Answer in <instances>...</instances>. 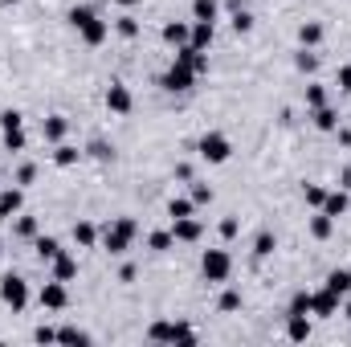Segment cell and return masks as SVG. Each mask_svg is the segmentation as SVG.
Segmentation results:
<instances>
[{"mask_svg": "<svg viewBox=\"0 0 351 347\" xmlns=\"http://www.w3.org/2000/svg\"><path fill=\"white\" fill-rule=\"evenodd\" d=\"M135 237H139V221H135V217H114V221L102 229V246H106L110 258H123V254L135 246Z\"/></svg>", "mask_w": 351, "mask_h": 347, "instance_id": "1", "label": "cell"}, {"mask_svg": "<svg viewBox=\"0 0 351 347\" xmlns=\"http://www.w3.org/2000/svg\"><path fill=\"white\" fill-rule=\"evenodd\" d=\"M200 278L213 282V286L229 282V278H233V258H229V250H204V254H200Z\"/></svg>", "mask_w": 351, "mask_h": 347, "instance_id": "2", "label": "cell"}, {"mask_svg": "<svg viewBox=\"0 0 351 347\" xmlns=\"http://www.w3.org/2000/svg\"><path fill=\"white\" fill-rule=\"evenodd\" d=\"M196 156H200L204 164H229L233 143H229V135H221V131H204V135L196 139Z\"/></svg>", "mask_w": 351, "mask_h": 347, "instance_id": "3", "label": "cell"}, {"mask_svg": "<svg viewBox=\"0 0 351 347\" xmlns=\"http://www.w3.org/2000/svg\"><path fill=\"white\" fill-rule=\"evenodd\" d=\"M0 302H4L12 315H21V311L29 307V282H25L21 274H4V278H0Z\"/></svg>", "mask_w": 351, "mask_h": 347, "instance_id": "4", "label": "cell"}, {"mask_svg": "<svg viewBox=\"0 0 351 347\" xmlns=\"http://www.w3.org/2000/svg\"><path fill=\"white\" fill-rule=\"evenodd\" d=\"M192 86H196V70L172 58V66L160 74V90H168V94H188Z\"/></svg>", "mask_w": 351, "mask_h": 347, "instance_id": "5", "label": "cell"}, {"mask_svg": "<svg viewBox=\"0 0 351 347\" xmlns=\"http://www.w3.org/2000/svg\"><path fill=\"white\" fill-rule=\"evenodd\" d=\"M37 302H41V311H66V307H70V282L49 278V282L37 290Z\"/></svg>", "mask_w": 351, "mask_h": 347, "instance_id": "6", "label": "cell"}, {"mask_svg": "<svg viewBox=\"0 0 351 347\" xmlns=\"http://www.w3.org/2000/svg\"><path fill=\"white\" fill-rule=\"evenodd\" d=\"M339 307H343V298L335 294V290H311V315L315 319H335L339 315Z\"/></svg>", "mask_w": 351, "mask_h": 347, "instance_id": "7", "label": "cell"}, {"mask_svg": "<svg viewBox=\"0 0 351 347\" xmlns=\"http://www.w3.org/2000/svg\"><path fill=\"white\" fill-rule=\"evenodd\" d=\"M74 33L82 37V45H90V49H98V45H106V37H110V21H102V16L94 12V16H90L86 25H78Z\"/></svg>", "mask_w": 351, "mask_h": 347, "instance_id": "8", "label": "cell"}, {"mask_svg": "<svg viewBox=\"0 0 351 347\" xmlns=\"http://www.w3.org/2000/svg\"><path fill=\"white\" fill-rule=\"evenodd\" d=\"M106 110H110V115H131V110H135V94H131V86L110 82V86H106Z\"/></svg>", "mask_w": 351, "mask_h": 347, "instance_id": "9", "label": "cell"}, {"mask_svg": "<svg viewBox=\"0 0 351 347\" xmlns=\"http://www.w3.org/2000/svg\"><path fill=\"white\" fill-rule=\"evenodd\" d=\"M21 208H25V188H21V184L0 188V221H12Z\"/></svg>", "mask_w": 351, "mask_h": 347, "instance_id": "10", "label": "cell"}, {"mask_svg": "<svg viewBox=\"0 0 351 347\" xmlns=\"http://www.w3.org/2000/svg\"><path fill=\"white\" fill-rule=\"evenodd\" d=\"M172 237L176 241H184V246H196V241L204 237V221H196V217H180V221H172Z\"/></svg>", "mask_w": 351, "mask_h": 347, "instance_id": "11", "label": "cell"}, {"mask_svg": "<svg viewBox=\"0 0 351 347\" xmlns=\"http://www.w3.org/2000/svg\"><path fill=\"white\" fill-rule=\"evenodd\" d=\"M70 135V119L66 115H49V119H41V139L45 143H62Z\"/></svg>", "mask_w": 351, "mask_h": 347, "instance_id": "12", "label": "cell"}, {"mask_svg": "<svg viewBox=\"0 0 351 347\" xmlns=\"http://www.w3.org/2000/svg\"><path fill=\"white\" fill-rule=\"evenodd\" d=\"M49 278H58V282H74V278H78V258L62 250L58 258L49 261Z\"/></svg>", "mask_w": 351, "mask_h": 347, "instance_id": "13", "label": "cell"}, {"mask_svg": "<svg viewBox=\"0 0 351 347\" xmlns=\"http://www.w3.org/2000/svg\"><path fill=\"white\" fill-rule=\"evenodd\" d=\"M160 37H164V45H172V49L188 45V41H192V21H168Z\"/></svg>", "mask_w": 351, "mask_h": 347, "instance_id": "14", "label": "cell"}, {"mask_svg": "<svg viewBox=\"0 0 351 347\" xmlns=\"http://www.w3.org/2000/svg\"><path fill=\"white\" fill-rule=\"evenodd\" d=\"M348 208H351V192H348V188H327V200H323V213L339 221V217H343Z\"/></svg>", "mask_w": 351, "mask_h": 347, "instance_id": "15", "label": "cell"}, {"mask_svg": "<svg viewBox=\"0 0 351 347\" xmlns=\"http://www.w3.org/2000/svg\"><path fill=\"white\" fill-rule=\"evenodd\" d=\"M311 315H286V339L290 344H306L311 339Z\"/></svg>", "mask_w": 351, "mask_h": 347, "instance_id": "16", "label": "cell"}, {"mask_svg": "<svg viewBox=\"0 0 351 347\" xmlns=\"http://www.w3.org/2000/svg\"><path fill=\"white\" fill-rule=\"evenodd\" d=\"M306 229H311V237H315V241H327V237L335 233V217H327L323 208H315V213H311V221H306Z\"/></svg>", "mask_w": 351, "mask_h": 347, "instance_id": "17", "label": "cell"}, {"mask_svg": "<svg viewBox=\"0 0 351 347\" xmlns=\"http://www.w3.org/2000/svg\"><path fill=\"white\" fill-rule=\"evenodd\" d=\"M70 237H74V246H78V250H94L102 233H98V225H94V221H78V225L70 229Z\"/></svg>", "mask_w": 351, "mask_h": 347, "instance_id": "18", "label": "cell"}, {"mask_svg": "<svg viewBox=\"0 0 351 347\" xmlns=\"http://www.w3.org/2000/svg\"><path fill=\"white\" fill-rule=\"evenodd\" d=\"M323 37H327V29H323L319 21H302V25H298V45L319 49V45H323Z\"/></svg>", "mask_w": 351, "mask_h": 347, "instance_id": "19", "label": "cell"}, {"mask_svg": "<svg viewBox=\"0 0 351 347\" xmlns=\"http://www.w3.org/2000/svg\"><path fill=\"white\" fill-rule=\"evenodd\" d=\"M213 37H217V25L213 21H192V49H204L208 53V45H213Z\"/></svg>", "mask_w": 351, "mask_h": 347, "instance_id": "20", "label": "cell"}, {"mask_svg": "<svg viewBox=\"0 0 351 347\" xmlns=\"http://www.w3.org/2000/svg\"><path fill=\"white\" fill-rule=\"evenodd\" d=\"M82 156H86V152H82V147H74V143H66V139H62V143H53V164H58V168H74Z\"/></svg>", "mask_w": 351, "mask_h": 347, "instance_id": "21", "label": "cell"}, {"mask_svg": "<svg viewBox=\"0 0 351 347\" xmlns=\"http://www.w3.org/2000/svg\"><path fill=\"white\" fill-rule=\"evenodd\" d=\"M33 254H37V261H53L58 254H62V241H58V237L37 233V237H33Z\"/></svg>", "mask_w": 351, "mask_h": 347, "instance_id": "22", "label": "cell"}, {"mask_svg": "<svg viewBox=\"0 0 351 347\" xmlns=\"http://www.w3.org/2000/svg\"><path fill=\"white\" fill-rule=\"evenodd\" d=\"M294 70L306 74V78H315V74H319V53L306 49V45H298V53H294Z\"/></svg>", "mask_w": 351, "mask_h": 347, "instance_id": "23", "label": "cell"}, {"mask_svg": "<svg viewBox=\"0 0 351 347\" xmlns=\"http://www.w3.org/2000/svg\"><path fill=\"white\" fill-rule=\"evenodd\" d=\"M323 286H327V290H335L339 298H348V294H351V270H348V265H339V270H331Z\"/></svg>", "mask_w": 351, "mask_h": 347, "instance_id": "24", "label": "cell"}, {"mask_svg": "<svg viewBox=\"0 0 351 347\" xmlns=\"http://www.w3.org/2000/svg\"><path fill=\"white\" fill-rule=\"evenodd\" d=\"M311 119H315V127L319 131H339V110L327 102V106H319V110H311Z\"/></svg>", "mask_w": 351, "mask_h": 347, "instance_id": "25", "label": "cell"}, {"mask_svg": "<svg viewBox=\"0 0 351 347\" xmlns=\"http://www.w3.org/2000/svg\"><path fill=\"white\" fill-rule=\"evenodd\" d=\"M274 250H278V237H274L269 229H262V233L254 237V261H265V258H274Z\"/></svg>", "mask_w": 351, "mask_h": 347, "instance_id": "26", "label": "cell"}, {"mask_svg": "<svg viewBox=\"0 0 351 347\" xmlns=\"http://www.w3.org/2000/svg\"><path fill=\"white\" fill-rule=\"evenodd\" d=\"M147 339H152V344H176V323H168V319H156V323L147 327Z\"/></svg>", "mask_w": 351, "mask_h": 347, "instance_id": "27", "label": "cell"}, {"mask_svg": "<svg viewBox=\"0 0 351 347\" xmlns=\"http://www.w3.org/2000/svg\"><path fill=\"white\" fill-rule=\"evenodd\" d=\"M37 233H41L37 217H21V213H16V221H12V237H21V241H33Z\"/></svg>", "mask_w": 351, "mask_h": 347, "instance_id": "28", "label": "cell"}, {"mask_svg": "<svg viewBox=\"0 0 351 347\" xmlns=\"http://www.w3.org/2000/svg\"><path fill=\"white\" fill-rule=\"evenodd\" d=\"M241 302H245L241 290H237V286H225L221 298H217V311H221V315H233V311H241Z\"/></svg>", "mask_w": 351, "mask_h": 347, "instance_id": "29", "label": "cell"}, {"mask_svg": "<svg viewBox=\"0 0 351 347\" xmlns=\"http://www.w3.org/2000/svg\"><path fill=\"white\" fill-rule=\"evenodd\" d=\"M221 16V0H192V21H213Z\"/></svg>", "mask_w": 351, "mask_h": 347, "instance_id": "30", "label": "cell"}, {"mask_svg": "<svg viewBox=\"0 0 351 347\" xmlns=\"http://www.w3.org/2000/svg\"><path fill=\"white\" fill-rule=\"evenodd\" d=\"M172 246H176L172 229H152V233H147V250H152V254H168Z\"/></svg>", "mask_w": 351, "mask_h": 347, "instance_id": "31", "label": "cell"}, {"mask_svg": "<svg viewBox=\"0 0 351 347\" xmlns=\"http://www.w3.org/2000/svg\"><path fill=\"white\" fill-rule=\"evenodd\" d=\"M302 98H306V110H319V106L331 102V94H327L323 82H306V94H302Z\"/></svg>", "mask_w": 351, "mask_h": 347, "instance_id": "32", "label": "cell"}, {"mask_svg": "<svg viewBox=\"0 0 351 347\" xmlns=\"http://www.w3.org/2000/svg\"><path fill=\"white\" fill-rule=\"evenodd\" d=\"M254 25H258V21H254V12L237 4V8H233V33H237V37H245V33H254Z\"/></svg>", "mask_w": 351, "mask_h": 347, "instance_id": "33", "label": "cell"}, {"mask_svg": "<svg viewBox=\"0 0 351 347\" xmlns=\"http://www.w3.org/2000/svg\"><path fill=\"white\" fill-rule=\"evenodd\" d=\"M192 213H196V200H192V196H172V200H168V217H172V221L192 217Z\"/></svg>", "mask_w": 351, "mask_h": 347, "instance_id": "34", "label": "cell"}, {"mask_svg": "<svg viewBox=\"0 0 351 347\" xmlns=\"http://www.w3.org/2000/svg\"><path fill=\"white\" fill-rule=\"evenodd\" d=\"M58 344L82 347V344H90V331H82V327H58Z\"/></svg>", "mask_w": 351, "mask_h": 347, "instance_id": "35", "label": "cell"}, {"mask_svg": "<svg viewBox=\"0 0 351 347\" xmlns=\"http://www.w3.org/2000/svg\"><path fill=\"white\" fill-rule=\"evenodd\" d=\"M86 156H90V160H98V164H110V160H114V147H110L106 139H90Z\"/></svg>", "mask_w": 351, "mask_h": 347, "instance_id": "36", "label": "cell"}, {"mask_svg": "<svg viewBox=\"0 0 351 347\" xmlns=\"http://www.w3.org/2000/svg\"><path fill=\"white\" fill-rule=\"evenodd\" d=\"M114 33H119L123 41H135V37H139V21H135L131 12H123V16L114 21Z\"/></svg>", "mask_w": 351, "mask_h": 347, "instance_id": "37", "label": "cell"}, {"mask_svg": "<svg viewBox=\"0 0 351 347\" xmlns=\"http://www.w3.org/2000/svg\"><path fill=\"white\" fill-rule=\"evenodd\" d=\"M29 147V135H25V127H16V131H4V152H25Z\"/></svg>", "mask_w": 351, "mask_h": 347, "instance_id": "38", "label": "cell"}, {"mask_svg": "<svg viewBox=\"0 0 351 347\" xmlns=\"http://www.w3.org/2000/svg\"><path fill=\"white\" fill-rule=\"evenodd\" d=\"M286 315H311V290H298V294L286 302Z\"/></svg>", "mask_w": 351, "mask_h": 347, "instance_id": "39", "label": "cell"}, {"mask_svg": "<svg viewBox=\"0 0 351 347\" xmlns=\"http://www.w3.org/2000/svg\"><path fill=\"white\" fill-rule=\"evenodd\" d=\"M12 184H21V188H29V184H37V164H33V160H25V164L16 168V176H12Z\"/></svg>", "mask_w": 351, "mask_h": 347, "instance_id": "40", "label": "cell"}, {"mask_svg": "<svg viewBox=\"0 0 351 347\" xmlns=\"http://www.w3.org/2000/svg\"><path fill=\"white\" fill-rule=\"evenodd\" d=\"M302 200H306L311 208H323V200H327V188H323V184H306V188H302Z\"/></svg>", "mask_w": 351, "mask_h": 347, "instance_id": "41", "label": "cell"}, {"mask_svg": "<svg viewBox=\"0 0 351 347\" xmlns=\"http://www.w3.org/2000/svg\"><path fill=\"white\" fill-rule=\"evenodd\" d=\"M16 127H25V115H21L16 106H8V110H0V131H16Z\"/></svg>", "mask_w": 351, "mask_h": 347, "instance_id": "42", "label": "cell"}, {"mask_svg": "<svg viewBox=\"0 0 351 347\" xmlns=\"http://www.w3.org/2000/svg\"><path fill=\"white\" fill-rule=\"evenodd\" d=\"M90 16H94V4H74V8H70V16H66V21H70V25H74V29H78V25H86Z\"/></svg>", "mask_w": 351, "mask_h": 347, "instance_id": "43", "label": "cell"}, {"mask_svg": "<svg viewBox=\"0 0 351 347\" xmlns=\"http://www.w3.org/2000/svg\"><path fill=\"white\" fill-rule=\"evenodd\" d=\"M188 184H192V200H196V208H200V204H213V188H208V184H200V180H188Z\"/></svg>", "mask_w": 351, "mask_h": 347, "instance_id": "44", "label": "cell"}, {"mask_svg": "<svg viewBox=\"0 0 351 347\" xmlns=\"http://www.w3.org/2000/svg\"><path fill=\"white\" fill-rule=\"evenodd\" d=\"M217 233H221V237H225V241H233V237H237V233H241V221H237V217H225V221H221V225H217Z\"/></svg>", "mask_w": 351, "mask_h": 347, "instance_id": "45", "label": "cell"}, {"mask_svg": "<svg viewBox=\"0 0 351 347\" xmlns=\"http://www.w3.org/2000/svg\"><path fill=\"white\" fill-rule=\"evenodd\" d=\"M176 344H180V347H192V344H196V331H192L188 323H176Z\"/></svg>", "mask_w": 351, "mask_h": 347, "instance_id": "46", "label": "cell"}, {"mask_svg": "<svg viewBox=\"0 0 351 347\" xmlns=\"http://www.w3.org/2000/svg\"><path fill=\"white\" fill-rule=\"evenodd\" d=\"M335 86L343 90V94H351V62H343V66L335 70Z\"/></svg>", "mask_w": 351, "mask_h": 347, "instance_id": "47", "label": "cell"}, {"mask_svg": "<svg viewBox=\"0 0 351 347\" xmlns=\"http://www.w3.org/2000/svg\"><path fill=\"white\" fill-rule=\"evenodd\" d=\"M33 344H58V331H53V327H45V323H41V327H37V331H33Z\"/></svg>", "mask_w": 351, "mask_h": 347, "instance_id": "48", "label": "cell"}, {"mask_svg": "<svg viewBox=\"0 0 351 347\" xmlns=\"http://www.w3.org/2000/svg\"><path fill=\"white\" fill-rule=\"evenodd\" d=\"M119 282H135V265H131V261H127V265L119 270Z\"/></svg>", "mask_w": 351, "mask_h": 347, "instance_id": "49", "label": "cell"}, {"mask_svg": "<svg viewBox=\"0 0 351 347\" xmlns=\"http://www.w3.org/2000/svg\"><path fill=\"white\" fill-rule=\"evenodd\" d=\"M339 188H348V192H351V164L339 172Z\"/></svg>", "mask_w": 351, "mask_h": 347, "instance_id": "50", "label": "cell"}, {"mask_svg": "<svg viewBox=\"0 0 351 347\" xmlns=\"http://www.w3.org/2000/svg\"><path fill=\"white\" fill-rule=\"evenodd\" d=\"M176 180H192V164H180L176 168Z\"/></svg>", "mask_w": 351, "mask_h": 347, "instance_id": "51", "label": "cell"}, {"mask_svg": "<svg viewBox=\"0 0 351 347\" xmlns=\"http://www.w3.org/2000/svg\"><path fill=\"white\" fill-rule=\"evenodd\" d=\"M339 143H343V147H351V131H348V127H339Z\"/></svg>", "mask_w": 351, "mask_h": 347, "instance_id": "52", "label": "cell"}, {"mask_svg": "<svg viewBox=\"0 0 351 347\" xmlns=\"http://www.w3.org/2000/svg\"><path fill=\"white\" fill-rule=\"evenodd\" d=\"M339 315H343V319L351 323V298H343V307H339Z\"/></svg>", "mask_w": 351, "mask_h": 347, "instance_id": "53", "label": "cell"}, {"mask_svg": "<svg viewBox=\"0 0 351 347\" xmlns=\"http://www.w3.org/2000/svg\"><path fill=\"white\" fill-rule=\"evenodd\" d=\"M119 8H135V4H143V0H114Z\"/></svg>", "mask_w": 351, "mask_h": 347, "instance_id": "54", "label": "cell"}, {"mask_svg": "<svg viewBox=\"0 0 351 347\" xmlns=\"http://www.w3.org/2000/svg\"><path fill=\"white\" fill-rule=\"evenodd\" d=\"M4 4H21V0H4Z\"/></svg>", "mask_w": 351, "mask_h": 347, "instance_id": "55", "label": "cell"}, {"mask_svg": "<svg viewBox=\"0 0 351 347\" xmlns=\"http://www.w3.org/2000/svg\"><path fill=\"white\" fill-rule=\"evenodd\" d=\"M237 4H254V0H237Z\"/></svg>", "mask_w": 351, "mask_h": 347, "instance_id": "56", "label": "cell"}, {"mask_svg": "<svg viewBox=\"0 0 351 347\" xmlns=\"http://www.w3.org/2000/svg\"><path fill=\"white\" fill-rule=\"evenodd\" d=\"M0 254H4V241H0Z\"/></svg>", "mask_w": 351, "mask_h": 347, "instance_id": "57", "label": "cell"}]
</instances>
